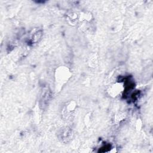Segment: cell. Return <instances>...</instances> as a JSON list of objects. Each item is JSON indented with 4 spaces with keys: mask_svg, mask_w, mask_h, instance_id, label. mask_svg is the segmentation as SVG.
Masks as SVG:
<instances>
[{
    "mask_svg": "<svg viewBox=\"0 0 153 153\" xmlns=\"http://www.w3.org/2000/svg\"><path fill=\"white\" fill-rule=\"evenodd\" d=\"M110 149H111V145H104L103 146L101 147L100 148L99 152H108Z\"/></svg>",
    "mask_w": 153,
    "mask_h": 153,
    "instance_id": "obj_2",
    "label": "cell"
},
{
    "mask_svg": "<svg viewBox=\"0 0 153 153\" xmlns=\"http://www.w3.org/2000/svg\"><path fill=\"white\" fill-rule=\"evenodd\" d=\"M58 136L62 142L68 143L72 139V137H73L72 130L68 127H65L64 128H62V130L58 134Z\"/></svg>",
    "mask_w": 153,
    "mask_h": 153,
    "instance_id": "obj_1",
    "label": "cell"
}]
</instances>
